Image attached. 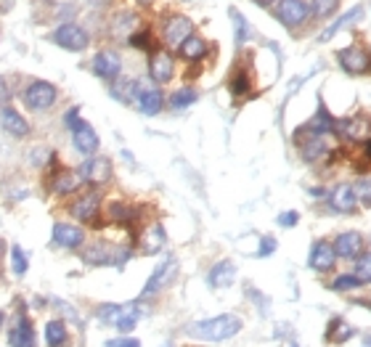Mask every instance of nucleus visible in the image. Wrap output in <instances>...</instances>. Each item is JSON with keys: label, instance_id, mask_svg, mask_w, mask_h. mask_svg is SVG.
Segmentation results:
<instances>
[{"label": "nucleus", "instance_id": "1", "mask_svg": "<svg viewBox=\"0 0 371 347\" xmlns=\"http://www.w3.org/2000/svg\"><path fill=\"white\" fill-rule=\"evenodd\" d=\"M130 257H132V244H125V241L98 239V241H91V244H82V249H80V260L91 268L112 265L122 270Z\"/></svg>", "mask_w": 371, "mask_h": 347}, {"label": "nucleus", "instance_id": "2", "mask_svg": "<svg viewBox=\"0 0 371 347\" xmlns=\"http://www.w3.org/2000/svg\"><path fill=\"white\" fill-rule=\"evenodd\" d=\"M244 329V321L236 313H220L215 318H204V321H194L186 326V334L202 339V342H225L231 337H236Z\"/></svg>", "mask_w": 371, "mask_h": 347}, {"label": "nucleus", "instance_id": "3", "mask_svg": "<svg viewBox=\"0 0 371 347\" xmlns=\"http://www.w3.org/2000/svg\"><path fill=\"white\" fill-rule=\"evenodd\" d=\"M294 144L300 148V157L308 164H321L342 157V148L337 146V135H316L305 133L303 128L294 130Z\"/></svg>", "mask_w": 371, "mask_h": 347}, {"label": "nucleus", "instance_id": "4", "mask_svg": "<svg viewBox=\"0 0 371 347\" xmlns=\"http://www.w3.org/2000/svg\"><path fill=\"white\" fill-rule=\"evenodd\" d=\"M194 35V22L186 14H170L165 16L162 29H159V38L167 45V51H178L188 38Z\"/></svg>", "mask_w": 371, "mask_h": 347}, {"label": "nucleus", "instance_id": "5", "mask_svg": "<svg viewBox=\"0 0 371 347\" xmlns=\"http://www.w3.org/2000/svg\"><path fill=\"white\" fill-rule=\"evenodd\" d=\"M59 101V88L48 80H32L22 91V104L29 111H48Z\"/></svg>", "mask_w": 371, "mask_h": 347}, {"label": "nucleus", "instance_id": "6", "mask_svg": "<svg viewBox=\"0 0 371 347\" xmlns=\"http://www.w3.org/2000/svg\"><path fill=\"white\" fill-rule=\"evenodd\" d=\"M51 40L56 43L59 48L69 51V54H82V51L91 45V35H88V29L75 24V22H61V24L51 32Z\"/></svg>", "mask_w": 371, "mask_h": 347}, {"label": "nucleus", "instance_id": "7", "mask_svg": "<svg viewBox=\"0 0 371 347\" xmlns=\"http://www.w3.org/2000/svg\"><path fill=\"white\" fill-rule=\"evenodd\" d=\"M101 207H104V201H101V194H98V188H91V191H85V194H80L77 199L69 204V215L77 220V223H91V226H101L98 220H101Z\"/></svg>", "mask_w": 371, "mask_h": 347}, {"label": "nucleus", "instance_id": "8", "mask_svg": "<svg viewBox=\"0 0 371 347\" xmlns=\"http://www.w3.org/2000/svg\"><path fill=\"white\" fill-rule=\"evenodd\" d=\"M273 16L276 22H281L287 29H297L308 24L313 14H310V3L308 0H278L273 6Z\"/></svg>", "mask_w": 371, "mask_h": 347}, {"label": "nucleus", "instance_id": "9", "mask_svg": "<svg viewBox=\"0 0 371 347\" xmlns=\"http://www.w3.org/2000/svg\"><path fill=\"white\" fill-rule=\"evenodd\" d=\"M80 173H82V180L93 188H104L112 183V178H114V164L109 157H101V154H93L88 160L82 162L77 167Z\"/></svg>", "mask_w": 371, "mask_h": 347}, {"label": "nucleus", "instance_id": "10", "mask_svg": "<svg viewBox=\"0 0 371 347\" xmlns=\"http://www.w3.org/2000/svg\"><path fill=\"white\" fill-rule=\"evenodd\" d=\"M178 268H181L178 257H175V254H167V257H165V260H162V263L154 268V273L149 276V281L144 284L141 300H149V297L159 294L162 289H167L172 281H175V276H178Z\"/></svg>", "mask_w": 371, "mask_h": 347}, {"label": "nucleus", "instance_id": "11", "mask_svg": "<svg viewBox=\"0 0 371 347\" xmlns=\"http://www.w3.org/2000/svg\"><path fill=\"white\" fill-rule=\"evenodd\" d=\"M334 135L347 144H366L371 138V120L366 114H353L347 120H337Z\"/></svg>", "mask_w": 371, "mask_h": 347}, {"label": "nucleus", "instance_id": "12", "mask_svg": "<svg viewBox=\"0 0 371 347\" xmlns=\"http://www.w3.org/2000/svg\"><path fill=\"white\" fill-rule=\"evenodd\" d=\"M93 75L104 82H114L122 75V56L114 48H101L91 61Z\"/></svg>", "mask_w": 371, "mask_h": 347}, {"label": "nucleus", "instance_id": "13", "mask_svg": "<svg viewBox=\"0 0 371 347\" xmlns=\"http://www.w3.org/2000/svg\"><path fill=\"white\" fill-rule=\"evenodd\" d=\"M8 345L11 347H38V337L32 329V321L26 316V305L19 302L16 310V321H13L11 332H8Z\"/></svg>", "mask_w": 371, "mask_h": 347}, {"label": "nucleus", "instance_id": "14", "mask_svg": "<svg viewBox=\"0 0 371 347\" xmlns=\"http://www.w3.org/2000/svg\"><path fill=\"white\" fill-rule=\"evenodd\" d=\"M149 77L154 85H167L175 77V59L167 48H154L149 56Z\"/></svg>", "mask_w": 371, "mask_h": 347}, {"label": "nucleus", "instance_id": "15", "mask_svg": "<svg viewBox=\"0 0 371 347\" xmlns=\"http://www.w3.org/2000/svg\"><path fill=\"white\" fill-rule=\"evenodd\" d=\"M337 64L344 69V75L358 77V75L369 72V54H366V48H361L358 43H353V45L337 51Z\"/></svg>", "mask_w": 371, "mask_h": 347}, {"label": "nucleus", "instance_id": "16", "mask_svg": "<svg viewBox=\"0 0 371 347\" xmlns=\"http://www.w3.org/2000/svg\"><path fill=\"white\" fill-rule=\"evenodd\" d=\"M135 244H138V252L149 254V257L162 252L167 244V233H165L162 223H146L144 231L135 236Z\"/></svg>", "mask_w": 371, "mask_h": 347}, {"label": "nucleus", "instance_id": "17", "mask_svg": "<svg viewBox=\"0 0 371 347\" xmlns=\"http://www.w3.org/2000/svg\"><path fill=\"white\" fill-rule=\"evenodd\" d=\"M337 260H358L366 249V239L358 231H342L337 239L331 241Z\"/></svg>", "mask_w": 371, "mask_h": 347}, {"label": "nucleus", "instance_id": "18", "mask_svg": "<svg viewBox=\"0 0 371 347\" xmlns=\"http://www.w3.org/2000/svg\"><path fill=\"white\" fill-rule=\"evenodd\" d=\"M51 241L56 247H61V249H82V244H85V231L80 226H75V223L59 220V223H53Z\"/></svg>", "mask_w": 371, "mask_h": 347}, {"label": "nucleus", "instance_id": "19", "mask_svg": "<svg viewBox=\"0 0 371 347\" xmlns=\"http://www.w3.org/2000/svg\"><path fill=\"white\" fill-rule=\"evenodd\" d=\"M72 146H75V151L82 154V157H93V154L98 151L101 141H98V133L93 130L91 122L80 120L77 125L72 128Z\"/></svg>", "mask_w": 371, "mask_h": 347}, {"label": "nucleus", "instance_id": "20", "mask_svg": "<svg viewBox=\"0 0 371 347\" xmlns=\"http://www.w3.org/2000/svg\"><path fill=\"white\" fill-rule=\"evenodd\" d=\"M308 265L313 268L316 273H329V270H334V265H337V254H334L331 241H326V239L313 241L310 254H308Z\"/></svg>", "mask_w": 371, "mask_h": 347}, {"label": "nucleus", "instance_id": "21", "mask_svg": "<svg viewBox=\"0 0 371 347\" xmlns=\"http://www.w3.org/2000/svg\"><path fill=\"white\" fill-rule=\"evenodd\" d=\"M326 199H329L331 210L340 215H353L358 210V196L356 191H353V183H337L326 194Z\"/></svg>", "mask_w": 371, "mask_h": 347}, {"label": "nucleus", "instance_id": "22", "mask_svg": "<svg viewBox=\"0 0 371 347\" xmlns=\"http://www.w3.org/2000/svg\"><path fill=\"white\" fill-rule=\"evenodd\" d=\"M138 24H141V19L135 11H117L109 22V35L117 43H128L132 32H138Z\"/></svg>", "mask_w": 371, "mask_h": 347}, {"label": "nucleus", "instance_id": "23", "mask_svg": "<svg viewBox=\"0 0 371 347\" xmlns=\"http://www.w3.org/2000/svg\"><path fill=\"white\" fill-rule=\"evenodd\" d=\"M82 173L80 170H72V167H61V170H56L51 178V188L56 196H69V194H77L80 188H82Z\"/></svg>", "mask_w": 371, "mask_h": 347}, {"label": "nucleus", "instance_id": "24", "mask_svg": "<svg viewBox=\"0 0 371 347\" xmlns=\"http://www.w3.org/2000/svg\"><path fill=\"white\" fill-rule=\"evenodd\" d=\"M0 128L11 138H26V135L32 133V125L26 122L24 114H19V109L8 107V104L0 109Z\"/></svg>", "mask_w": 371, "mask_h": 347}, {"label": "nucleus", "instance_id": "25", "mask_svg": "<svg viewBox=\"0 0 371 347\" xmlns=\"http://www.w3.org/2000/svg\"><path fill=\"white\" fill-rule=\"evenodd\" d=\"M135 107L146 117H157L159 111L165 109V93L159 91V85H141L138 98H135Z\"/></svg>", "mask_w": 371, "mask_h": 347}, {"label": "nucleus", "instance_id": "26", "mask_svg": "<svg viewBox=\"0 0 371 347\" xmlns=\"http://www.w3.org/2000/svg\"><path fill=\"white\" fill-rule=\"evenodd\" d=\"M236 265L234 260H218L207 273V286L210 289H228L234 281H236Z\"/></svg>", "mask_w": 371, "mask_h": 347}, {"label": "nucleus", "instance_id": "27", "mask_svg": "<svg viewBox=\"0 0 371 347\" xmlns=\"http://www.w3.org/2000/svg\"><path fill=\"white\" fill-rule=\"evenodd\" d=\"M106 220L112 223V226H132L135 220H138V210L132 207L130 201H122V199H114L106 204Z\"/></svg>", "mask_w": 371, "mask_h": 347}, {"label": "nucleus", "instance_id": "28", "mask_svg": "<svg viewBox=\"0 0 371 347\" xmlns=\"http://www.w3.org/2000/svg\"><path fill=\"white\" fill-rule=\"evenodd\" d=\"M138 91H141V82L132 80V77H122V75H119L114 82H109V93H112V98L119 101V104H128V107L135 104Z\"/></svg>", "mask_w": 371, "mask_h": 347}, {"label": "nucleus", "instance_id": "29", "mask_svg": "<svg viewBox=\"0 0 371 347\" xmlns=\"http://www.w3.org/2000/svg\"><path fill=\"white\" fill-rule=\"evenodd\" d=\"M178 54H181V59L188 61V64H199V61H204V59L210 56V43L204 40V38H199L197 32H194V35L178 48Z\"/></svg>", "mask_w": 371, "mask_h": 347}, {"label": "nucleus", "instance_id": "30", "mask_svg": "<svg viewBox=\"0 0 371 347\" xmlns=\"http://www.w3.org/2000/svg\"><path fill=\"white\" fill-rule=\"evenodd\" d=\"M361 14H363V6H353L350 11H344V14H340L334 22H331L329 27L324 29L321 35H318V43H329L334 35H340L342 29H347L350 24H356L358 19H361Z\"/></svg>", "mask_w": 371, "mask_h": 347}, {"label": "nucleus", "instance_id": "31", "mask_svg": "<svg viewBox=\"0 0 371 347\" xmlns=\"http://www.w3.org/2000/svg\"><path fill=\"white\" fill-rule=\"evenodd\" d=\"M334 128H337V120L331 117L326 107H318L316 114L303 125L305 133H316V135H334Z\"/></svg>", "mask_w": 371, "mask_h": 347}, {"label": "nucleus", "instance_id": "32", "mask_svg": "<svg viewBox=\"0 0 371 347\" xmlns=\"http://www.w3.org/2000/svg\"><path fill=\"white\" fill-rule=\"evenodd\" d=\"M43 339H45V347H66L69 345V329H66V321L53 318L45 323L43 329Z\"/></svg>", "mask_w": 371, "mask_h": 347}, {"label": "nucleus", "instance_id": "33", "mask_svg": "<svg viewBox=\"0 0 371 347\" xmlns=\"http://www.w3.org/2000/svg\"><path fill=\"white\" fill-rule=\"evenodd\" d=\"M228 91L234 98H247L252 93V75L250 69L238 67L231 72V77H228Z\"/></svg>", "mask_w": 371, "mask_h": 347}, {"label": "nucleus", "instance_id": "34", "mask_svg": "<svg viewBox=\"0 0 371 347\" xmlns=\"http://www.w3.org/2000/svg\"><path fill=\"white\" fill-rule=\"evenodd\" d=\"M324 337H326V342H331V345H344L347 339L356 337V329H353L344 318H331Z\"/></svg>", "mask_w": 371, "mask_h": 347}, {"label": "nucleus", "instance_id": "35", "mask_svg": "<svg viewBox=\"0 0 371 347\" xmlns=\"http://www.w3.org/2000/svg\"><path fill=\"white\" fill-rule=\"evenodd\" d=\"M197 101H199V93H197V88H191V85L178 88V91H175V93H170V98H167L170 109H175V111H183V109L194 107Z\"/></svg>", "mask_w": 371, "mask_h": 347}, {"label": "nucleus", "instance_id": "36", "mask_svg": "<svg viewBox=\"0 0 371 347\" xmlns=\"http://www.w3.org/2000/svg\"><path fill=\"white\" fill-rule=\"evenodd\" d=\"M228 16L234 22V40H236V48H241L244 43L252 38V24L244 19V14L238 8H228Z\"/></svg>", "mask_w": 371, "mask_h": 347}, {"label": "nucleus", "instance_id": "37", "mask_svg": "<svg viewBox=\"0 0 371 347\" xmlns=\"http://www.w3.org/2000/svg\"><path fill=\"white\" fill-rule=\"evenodd\" d=\"M141 307L138 305H125V310H122V316H119V321L114 323V329H117L119 334H130L132 329H135V323L141 321Z\"/></svg>", "mask_w": 371, "mask_h": 347}, {"label": "nucleus", "instance_id": "38", "mask_svg": "<svg viewBox=\"0 0 371 347\" xmlns=\"http://www.w3.org/2000/svg\"><path fill=\"white\" fill-rule=\"evenodd\" d=\"M122 310H125V305H117V302H104V305L96 307V318L101 321L104 326H114L119 321V316H122Z\"/></svg>", "mask_w": 371, "mask_h": 347}, {"label": "nucleus", "instance_id": "39", "mask_svg": "<svg viewBox=\"0 0 371 347\" xmlns=\"http://www.w3.org/2000/svg\"><path fill=\"white\" fill-rule=\"evenodd\" d=\"M340 3L342 0H310V14L313 19H329L340 11Z\"/></svg>", "mask_w": 371, "mask_h": 347}, {"label": "nucleus", "instance_id": "40", "mask_svg": "<svg viewBox=\"0 0 371 347\" xmlns=\"http://www.w3.org/2000/svg\"><path fill=\"white\" fill-rule=\"evenodd\" d=\"M11 270H13V276H19V279H24L26 270H29V257H26V252L19 244H13L11 247Z\"/></svg>", "mask_w": 371, "mask_h": 347}, {"label": "nucleus", "instance_id": "41", "mask_svg": "<svg viewBox=\"0 0 371 347\" xmlns=\"http://www.w3.org/2000/svg\"><path fill=\"white\" fill-rule=\"evenodd\" d=\"M353 191H356V196H358V204L371 207V173L361 175L356 183H353Z\"/></svg>", "mask_w": 371, "mask_h": 347}, {"label": "nucleus", "instance_id": "42", "mask_svg": "<svg viewBox=\"0 0 371 347\" xmlns=\"http://www.w3.org/2000/svg\"><path fill=\"white\" fill-rule=\"evenodd\" d=\"M56 160V151L51 146H35L29 151V164L32 167H45V164H51Z\"/></svg>", "mask_w": 371, "mask_h": 347}, {"label": "nucleus", "instance_id": "43", "mask_svg": "<svg viewBox=\"0 0 371 347\" xmlns=\"http://www.w3.org/2000/svg\"><path fill=\"white\" fill-rule=\"evenodd\" d=\"M329 286L334 289V292H356V289H361L363 284H361V281H358L353 273H340L337 279L331 281Z\"/></svg>", "mask_w": 371, "mask_h": 347}, {"label": "nucleus", "instance_id": "44", "mask_svg": "<svg viewBox=\"0 0 371 347\" xmlns=\"http://www.w3.org/2000/svg\"><path fill=\"white\" fill-rule=\"evenodd\" d=\"M353 276H356V279L363 284V286H366V284H371V254L369 252L361 254V257L356 260V270H353Z\"/></svg>", "mask_w": 371, "mask_h": 347}, {"label": "nucleus", "instance_id": "45", "mask_svg": "<svg viewBox=\"0 0 371 347\" xmlns=\"http://www.w3.org/2000/svg\"><path fill=\"white\" fill-rule=\"evenodd\" d=\"M128 45H132V48H138V51H154V40H151V32L149 29H138V32H132L130 40H128Z\"/></svg>", "mask_w": 371, "mask_h": 347}, {"label": "nucleus", "instance_id": "46", "mask_svg": "<svg viewBox=\"0 0 371 347\" xmlns=\"http://www.w3.org/2000/svg\"><path fill=\"white\" fill-rule=\"evenodd\" d=\"M53 305L59 307V313H64L66 321H72V323H77V326H82V316H80L75 307L69 305V302H61V300H53ZM61 318V321H64Z\"/></svg>", "mask_w": 371, "mask_h": 347}, {"label": "nucleus", "instance_id": "47", "mask_svg": "<svg viewBox=\"0 0 371 347\" xmlns=\"http://www.w3.org/2000/svg\"><path fill=\"white\" fill-rule=\"evenodd\" d=\"M276 223H278L281 228H294L297 223H300V213H297V210H287V213L278 215Z\"/></svg>", "mask_w": 371, "mask_h": 347}, {"label": "nucleus", "instance_id": "48", "mask_svg": "<svg viewBox=\"0 0 371 347\" xmlns=\"http://www.w3.org/2000/svg\"><path fill=\"white\" fill-rule=\"evenodd\" d=\"M278 241L273 236H263L260 239V247H257V257H271V254L276 252Z\"/></svg>", "mask_w": 371, "mask_h": 347}, {"label": "nucleus", "instance_id": "49", "mask_svg": "<svg viewBox=\"0 0 371 347\" xmlns=\"http://www.w3.org/2000/svg\"><path fill=\"white\" fill-rule=\"evenodd\" d=\"M80 120H82V117H80V107H69L64 111V125L69 128V130H72V128H75Z\"/></svg>", "mask_w": 371, "mask_h": 347}, {"label": "nucleus", "instance_id": "50", "mask_svg": "<svg viewBox=\"0 0 371 347\" xmlns=\"http://www.w3.org/2000/svg\"><path fill=\"white\" fill-rule=\"evenodd\" d=\"M8 98H11V88H8V80H6V77H0V109L8 104Z\"/></svg>", "mask_w": 371, "mask_h": 347}, {"label": "nucleus", "instance_id": "51", "mask_svg": "<svg viewBox=\"0 0 371 347\" xmlns=\"http://www.w3.org/2000/svg\"><path fill=\"white\" fill-rule=\"evenodd\" d=\"M117 347H141V339H135V337H122V339H117Z\"/></svg>", "mask_w": 371, "mask_h": 347}, {"label": "nucleus", "instance_id": "52", "mask_svg": "<svg viewBox=\"0 0 371 347\" xmlns=\"http://www.w3.org/2000/svg\"><path fill=\"white\" fill-rule=\"evenodd\" d=\"M255 6H260V8H273L278 0H252Z\"/></svg>", "mask_w": 371, "mask_h": 347}, {"label": "nucleus", "instance_id": "53", "mask_svg": "<svg viewBox=\"0 0 371 347\" xmlns=\"http://www.w3.org/2000/svg\"><path fill=\"white\" fill-rule=\"evenodd\" d=\"M363 160H366V164L371 162V138L366 141V144H363Z\"/></svg>", "mask_w": 371, "mask_h": 347}, {"label": "nucleus", "instance_id": "54", "mask_svg": "<svg viewBox=\"0 0 371 347\" xmlns=\"http://www.w3.org/2000/svg\"><path fill=\"white\" fill-rule=\"evenodd\" d=\"M310 196H326V188H310Z\"/></svg>", "mask_w": 371, "mask_h": 347}, {"label": "nucleus", "instance_id": "55", "mask_svg": "<svg viewBox=\"0 0 371 347\" xmlns=\"http://www.w3.org/2000/svg\"><path fill=\"white\" fill-rule=\"evenodd\" d=\"M91 6H96V8H101V6H109V0H88Z\"/></svg>", "mask_w": 371, "mask_h": 347}, {"label": "nucleus", "instance_id": "56", "mask_svg": "<svg viewBox=\"0 0 371 347\" xmlns=\"http://www.w3.org/2000/svg\"><path fill=\"white\" fill-rule=\"evenodd\" d=\"M3 323H6V313L0 310V329H3Z\"/></svg>", "mask_w": 371, "mask_h": 347}, {"label": "nucleus", "instance_id": "57", "mask_svg": "<svg viewBox=\"0 0 371 347\" xmlns=\"http://www.w3.org/2000/svg\"><path fill=\"white\" fill-rule=\"evenodd\" d=\"M154 0H138V6H151Z\"/></svg>", "mask_w": 371, "mask_h": 347}, {"label": "nucleus", "instance_id": "58", "mask_svg": "<svg viewBox=\"0 0 371 347\" xmlns=\"http://www.w3.org/2000/svg\"><path fill=\"white\" fill-rule=\"evenodd\" d=\"M366 252H369V254H371V239H369V241H366Z\"/></svg>", "mask_w": 371, "mask_h": 347}, {"label": "nucleus", "instance_id": "59", "mask_svg": "<svg viewBox=\"0 0 371 347\" xmlns=\"http://www.w3.org/2000/svg\"><path fill=\"white\" fill-rule=\"evenodd\" d=\"M366 54H369V69H371V45H369V51H366Z\"/></svg>", "mask_w": 371, "mask_h": 347}, {"label": "nucleus", "instance_id": "60", "mask_svg": "<svg viewBox=\"0 0 371 347\" xmlns=\"http://www.w3.org/2000/svg\"><path fill=\"white\" fill-rule=\"evenodd\" d=\"M363 347H371V337H369V339H366V345H363Z\"/></svg>", "mask_w": 371, "mask_h": 347}, {"label": "nucleus", "instance_id": "61", "mask_svg": "<svg viewBox=\"0 0 371 347\" xmlns=\"http://www.w3.org/2000/svg\"><path fill=\"white\" fill-rule=\"evenodd\" d=\"M0 252H3V241H0Z\"/></svg>", "mask_w": 371, "mask_h": 347}, {"label": "nucleus", "instance_id": "62", "mask_svg": "<svg viewBox=\"0 0 371 347\" xmlns=\"http://www.w3.org/2000/svg\"><path fill=\"white\" fill-rule=\"evenodd\" d=\"M292 347H300V345H292Z\"/></svg>", "mask_w": 371, "mask_h": 347}, {"label": "nucleus", "instance_id": "63", "mask_svg": "<svg viewBox=\"0 0 371 347\" xmlns=\"http://www.w3.org/2000/svg\"><path fill=\"white\" fill-rule=\"evenodd\" d=\"M369 310H371V302H369Z\"/></svg>", "mask_w": 371, "mask_h": 347}]
</instances>
